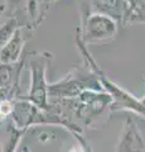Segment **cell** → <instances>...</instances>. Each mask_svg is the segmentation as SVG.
Returning <instances> with one entry per match:
<instances>
[{
    "label": "cell",
    "instance_id": "7a4b0ae2",
    "mask_svg": "<svg viewBox=\"0 0 145 152\" xmlns=\"http://www.w3.org/2000/svg\"><path fill=\"white\" fill-rule=\"evenodd\" d=\"M86 90L104 91L97 75L88 67L73 69L59 81L49 85V99H67L77 98Z\"/></svg>",
    "mask_w": 145,
    "mask_h": 152
},
{
    "label": "cell",
    "instance_id": "5b68a950",
    "mask_svg": "<svg viewBox=\"0 0 145 152\" xmlns=\"http://www.w3.org/2000/svg\"><path fill=\"white\" fill-rule=\"evenodd\" d=\"M91 12L100 13L116 22L131 20L134 8L126 0H91Z\"/></svg>",
    "mask_w": 145,
    "mask_h": 152
},
{
    "label": "cell",
    "instance_id": "3957f363",
    "mask_svg": "<svg viewBox=\"0 0 145 152\" xmlns=\"http://www.w3.org/2000/svg\"><path fill=\"white\" fill-rule=\"evenodd\" d=\"M82 5L81 27L77 31L83 43H102L114 39L118 33V22L104 14L91 12L90 5Z\"/></svg>",
    "mask_w": 145,
    "mask_h": 152
},
{
    "label": "cell",
    "instance_id": "52a82bcc",
    "mask_svg": "<svg viewBox=\"0 0 145 152\" xmlns=\"http://www.w3.org/2000/svg\"><path fill=\"white\" fill-rule=\"evenodd\" d=\"M24 43H25L24 29L19 28V29L14 33L12 39L0 51V64L13 65V64L19 62L22 60V52H23Z\"/></svg>",
    "mask_w": 145,
    "mask_h": 152
},
{
    "label": "cell",
    "instance_id": "9c48e42d",
    "mask_svg": "<svg viewBox=\"0 0 145 152\" xmlns=\"http://www.w3.org/2000/svg\"><path fill=\"white\" fill-rule=\"evenodd\" d=\"M19 19L15 15H13L8 19L6 22H4L0 26V51L4 46H5L9 41L12 39V37L14 36L18 29H19Z\"/></svg>",
    "mask_w": 145,
    "mask_h": 152
},
{
    "label": "cell",
    "instance_id": "6da1fadb",
    "mask_svg": "<svg viewBox=\"0 0 145 152\" xmlns=\"http://www.w3.org/2000/svg\"><path fill=\"white\" fill-rule=\"evenodd\" d=\"M76 43L78 46V50L82 52L83 57H85L86 65L97 75V77H99L100 83H101L105 91L111 95L112 104H111L110 110H112V112H115V110H129V112L136 113L141 117H145V105L141 103V100H140V99H136L133 94L126 91V90H124L123 88H120L119 85H116L114 81H111V80L102 72L100 66L96 64V61L92 58L91 53L88 52L87 47H86L87 45H85L82 42L78 31H77V36H76Z\"/></svg>",
    "mask_w": 145,
    "mask_h": 152
},
{
    "label": "cell",
    "instance_id": "7c38bea8",
    "mask_svg": "<svg viewBox=\"0 0 145 152\" xmlns=\"http://www.w3.org/2000/svg\"><path fill=\"white\" fill-rule=\"evenodd\" d=\"M144 77H145V75H144Z\"/></svg>",
    "mask_w": 145,
    "mask_h": 152
},
{
    "label": "cell",
    "instance_id": "ba28073f",
    "mask_svg": "<svg viewBox=\"0 0 145 152\" xmlns=\"http://www.w3.org/2000/svg\"><path fill=\"white\" fill-rule=\"evenodd\" d=\"M25 129H20L12 121H9L5 137H4L1 143V152H18L22 138L25 136Z\"/></svg>",
    "mask_w": 145,
    "mask_h": 152
},
{
    "label": "cell",
    "instance_id": "8992f818",
    "mask_svg": "<svg viewBox=\"0 0 145 152\" xmlns=\"http://www.w3.org/2000/svg\"><path fill=\"white\" fill-rule=\"evenodd\" d=\"M116 152H145V143L139 128L131 118L126 121Z\"/></svg>",
    "mask_w": 145,
    "mask_h": 152
},
{
    "label": "cell",
    "instance_id": "8fae6325",
    "mask_svg": "<svg viewBox=\"0 0 145 152\" xmlns=\"http://www.w3.org/2000/svg\"><path fill=\"white\" fill-rule=\"evenodd\" d=\"M6 7H8V0H0V17H1L3 13L5 12Z\"/></svg>",
    "mask_w": 145,
    "mask_h": 152
},
{
    "label": "cell",
    "instance_id": "30bf717a",
    "mask_svg": "<svg viewBox=\"0 0 145 152\" xmlns=\"http://www.w3.org/2000/svg\"><path fill=\"white\" fill-rule=\"evenodd\" d=\"M68 152H92V150L88 147L86 142H83V143H79V146L71 148V151H68Z\"/></svg>",
    "mask_w": 145,
    "mask_h": 152
},
{
    "label": "cell",
    "instance_id": "277c9868",
    "mask_svg": "<svg viewBox=\"0 0 145 152\" xmlns=\"http://www.w3.org/2000/svg\"><path fill=\"white\" fill-rule=\"evenodd\" d=\"M50 60L49 53H30L29 70H30V88L24 99L33 103L40 109H49V94L47 83V67Z\"/></svg>",
    "mask_w": 145,
    "mask_h": 152
}]
</instances>
